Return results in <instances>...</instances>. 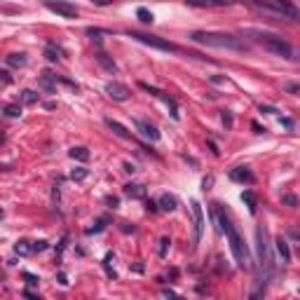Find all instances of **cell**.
<instances>
[{
	"label": "cell",
	"mask_w": 300,
	"mask_h": 300,
	"mask_svg": "<svg viewBox=\"0 0 300 300\" xmlns=\"http://www.w3.org/2000/svg\"><path fill=\"white\" fill-rule=\"evenodd\" d=\"M5 64L14 66V68H23L29 64V59H26V54H10V57H5Z\"/></svg>",
	"instance_id": "4fadbf2b"
},
{
	"label": "cell",
	"mask_w": 300,
	"mask_h": 300,
	"mask_svg": "<svg viewBox=\"0 0 300 300\" xmlns=\"http://www.w3.org/2000/svg\"><path fill=\"white\" fill-rule=\"evenodd\" d=\"M190 40L199 42L204 47H214V49H235V52H244L246 45H244L239 38L228 33H209V31H195L190 35Z\"/></svg>",
	"instance_id": "7a4b0ae2"
},
{
	"label": "cell",
	"mask_w": 300,
	"mask_h": 300,
	"mask_svg": "<svg viewBox=\"0 0 300 300\" xmlns=\"http://www.w3.org/2000/svg\"><path fill=\"white\" fill-rule=\"evenodd\" d=\"M169 244H171V242H169L167 237H164V239H162V246H160V256L167 254V246H169Z\"/></svg>",
	"instance_id": "4316f807"
},
{
	"label": "cell",
	"mask_w": 300,
	"mask_h": 300,
	"mask_svg": "<svg viewBox=\"0 0 300 300\" xmlns=\"http://www.w3.org/2000/svg\"><path fill=\"white\" fill-rule=\"evenodd\" d=\"M70 157H73V160H80V162H87L89 160V150L87 148H73L70 150Z\"/></svg>",
	"instance_id": "ffe728a7"
},
{
	"label": "cell",
	"mask_w": 300,
	"mask_h": 300,
	"mask_svg": "<svg viewBox=\"0 0 300 300\" xmlns=\"http://www.w3.org/2000/svg\"><path fill=\"white\" fill-rule=\"evenodd\" d=\"M242 199L248 204V211H251V214H256V207H258V202H256V195H254V192H251V190H244Z\"/></svg>",
	"instance_id": "ac0fdd59"
},
{
	"label": "cell",
	"mask_w": 300,
	"mask_h": 300,
	"mask_svg": "<svg viewBox=\"0 0 300 300\" xmlns=\"http://www.w3.org/2000/svg\"><path fill=\"white\" fill-rule=\"evenodd\" d=\"M45 7L49 12H54V14H59V17H64V19H75L78 17V7L70 5V3H64V0H47Z\"/></svg>",
	"instance_id": "52a82bcc"
},
{
	"label": "cell",
	"mask_w": 300,
	"mask_h": 300,
	"mask_svg": "<svg viewBox=\"0 0 300 300\" xmlns=\"http://www.w3.org/2000/svg\"><path fill=\"white\" fill-rule=\"evenodd\" d=\"M38 98H40V96H38L33 89H26V92H23V101H26V104H35Z\"/></svg>",
	"instance_id": "cb8c5ba5"
},
{
	"label": "cell",
	"mask_w": 300,
	"mask_h": 300,
	"mask_svg": "<svg viewBox=\"0 0 300 300\" xmlns=\"http://www.w3.org/2000/svg\"><path fill=\"white\" fill-rule=\"evenodd\" d=\"M256 239H258V260H260V284L265 291V284L272 279L274 274V258L270 254V242H267V230L258 228L256 230Z\"/></svg>",
	"instance_id": "3957f363"
},
{
	"label": "cell",
	"mask_w": 300,
	"mask_h": 300,
	"mask_svg": "<svg viewBox=\"0 0 300 300\" xmlns=\"http://www.w3.org/2000/svg\"><path fill=\"white\" fill-rule=\"evenodd\" d=\"M26 279H29V284H38V277H33V274H26Z\"/></svg>",
	"instance_id": "e575fe53"
},
{
	"label": "cell",
	"mask_w": 300,
	"mask_h": 300,
	"mask_svg": "<svg viewBox=\"0 0 300 300\" xmlns=\"http://www.w3.org/2000/svg\"><path fill=\"white\" fill-rule=\"evenodd\" d=\"M274 248H277V254H279V258H282V263H291V248H289V242H286V239L277 237Z\"/></svg>",
	"instance_id": "7c38bea8"
},
{
	"label": "cell",
	"mask_w": 300,
	"mask_h": 300,
	"mask_svg": "<svg viewBox=\"0 0 300 300\" xmlns=\"http://www.w3.org/2000/svg\"><path fill=\"white\" fill-rule=\"evenodd\" d=\"M284 202H286V204H291V207H293V204H295V197H293V195H289V197H284Z\"/></svg>",
	"instance_id": "d6a6232c"
},
{
	"label": "cell",
	"mask_w": 300,
	"mask_h": 300,
	"mask_svg": "<svg viewBox=\"0 0 300 300\" xmlns=\"http://www.w3.org/2000/svg\"><path fill=\"white\" fill-rule=\"evenodd\" d=\"M70 179L73 181H85L87 179V169L85 167H75L73 171H70Z\"/></svg>",
	"instance_id": "7402d4cb"
},
{
	"label": "cell",
	"mask_w": 300,
	"mask_h": 300,
	"mask_svg": "<svg viewBox=\"0 0 300 300\" xmlns=\"http://www.w3.org/2000/svg\"><path fill=\"white\" fill-rule=\"evenodd\" d=\"M282 124H284V127H293V120H289V117H284V120H282Z\"/></svg>",
	"instance_id": "836d02e7"
},
{
	"label": "cell",
	"mask_w": 300,
	"mask_h": 300,
	"mask_svg": "<svg viewBox=\"0 0 300 300\" xmlns=\"http://www.w3.org/2000/svg\"><path fill=\"white\" fill-rule=\"evenodd\" d=\"M45 248H47V242H35L31 246V251H45Z\"/></svg>",
	"instance_id": "484cf974"
},
{
	"label": "cell",
	"mask_w": 300,
	"mask_h": 300,
	"mask_svg": "<svg viewBox=\"0 0 300 300\" xmlns=\"http://www.w3.org/2000/svg\"><path fill=\"white\" fill-rule=\"evenodd\" d=\"M134 40L143 42L148 47H155V49H162V52H176V45H171L169 40H162L157 35H143V33H129Z\"/></svg>",
	"instance_id": "8992f818"
},
{
	"label": "cell",
	"mask_w": 300,
	"mask_h": 300,
	"mask_svg": "<svg viewBox=\"0 0 300 300\" xmlns=\"http://www.w3.org/2000/svg\"><path fill=\"white\" fill-rule=\"evenodd\" d=\"M157 204H160L162 211H173V209L179 207V202H176V197H173V195H162Z\"/></svg>",
	"instance_id": "5bb4252c"
},
{
	"label": "cell",
	"mask_w": 300,
	"mask_h": 300,
	"mask_svg": "<svg viewBox=\"0 0 300 300\" xmlns=\"http://www.w3.org/2000/svg\"><path fill=\"white\" fill-rule=\"evenodd\" d=\"M106 94H108L113 101H129V96H132L129 87L122 85V82H108V85H106Z\"/></svg>",
	"instance_id": "ba28073f"
},
{
	"label": "cell",
	"mask_w": 300,
	"mask_h": 300,
	"mask_svg": "<svg viewBox=\"0 0 300 300\" xmlns=\"http://www.w3.org/2000/svg\"><path fill=\"white\" fill-rule=\"evenodd\" d=\"M124 195H129V197H143L145 195V188L141 183H129V185H124Z\"/></svg>",
	"instance_id": "9a60e30c"
},
{
	"label": "cell",
	"mask_w": 300,
	"mask_h": 300,
	"mask_svg": "<svg viewBox=\"0 0 300 300\" xmlns=\"http://www.w3.org/2000/svg\"><path fill=\"white\" fill-rule=\"evenodd\" d=\"M106 124H108V127L113 129V134H117L120 139H129V132H127L124 127H122L120 122H115V120H110V117H108V120H106Z\"/></svg>",
	"instance_id": "2e32d148"
},
{
	"label": "cell",
	"mask_w": 300,
	"mask_h": 300,
	"mask_svg": "<svg viewBox=\"0 0 300 300\" xmlns=\"http://www.w3.org/2000/svg\"><path fill=\"white\" fill-rule=\"evenodd\" d=\"M230 179L235 181V183H246V185H251L256 181V176L251 173V169L248 167H237V169H232L230 171Z\"/></svg>",
	"instance_id": "9c48e42d"
},
{
	"label": "cell",
	"mask_w": 300,
	"mask_h": 300,
	"mask_svg": "<svg viewBox=\"0 0 300 300\" xmlns=\"http://www.w3.org/2000/svg\"><path fill=\"white\" fill-rule=\"evenodd\" d=\"M136 129H139V132L143 134L148 141H157V139H160V132H157V129L153 127L150 122H145V120H136Z\"/></svg>",
	"instance_id": "30bf717a"
},
{
	"label": "cell",
	"mask_w": 300,
	"mask_h": 300,
	"mask_svg": "<svg viewBox=\"0 0 300 300\" xmlns=\"http://www.w3.org/2000/svg\"><path fill=\"white\" fill-rule=\"evenodd\" d=\"M192 214H195V239L202 237V230H204V214H202V207L199 202H192Z\"/></svg>",
	"instance_id": "8fae6325"
},
{
	"label": "cell",
	"mask_w": 300,
	"mask_h": 300,
	"mask_svg": "<svg viewBox=\"0 0 300 300\" xmlns=\"http://www.w3.org/2000/svg\"><path fill=\"white\" fill-rule=\"evenodd\" d=\"M291 237H293V239H298V242H300V230H291Z\"/></svg>",
	"instance_id": "d590c367"
},
{
	"label": "cell",
	"mask_w": 300,
	"mask_h": 300,
	"mask_svg": "<svg viewBox=\"0 0 300 300\" xmlns=\"http://www.w3.org/2000/svg\"><path fill=\"white\" fill-rule=\"evenodd\" d=\"M190 7H218V0H185Z\"/></svg>",
	"instance_id": "d6986e66"
},
{
	"label": "cell",
	"mask_w": 300,
	"mask_h": 300,
	"mask_svg": "<svg viewBox=\"0 0 300 300\" xmlns=\"http://www.w3.org/2000/svg\"><path fill=\"white\" fill-rule=\"evenodd\" d=\"M258 42H260L263 47H265L267 52L277 54V57H282V59H293V57H295L293 47H291L289 42L284 40V38H279V35H272V33H258Z\"/></svg>",
	"instance_id": "5b68a950"
},
{
	"label": "cell",
	"mask_w": 300,
	"mask_h": 300,
	"mask_svg": "<svg viewBox=\"0 0 300 300\" xmlns=\"http://www.w3.org/2000/svg\"><path fill=\"white\" fill-rule=\"evenodd\" d=\"M0 75H3V85L7 87V85H10V82H12V80H10V73H7V70H3V73H0Z\"/></svg>",
	"instance_id": "f1b7e54d"
},
{
	"label": "cell",
	"mask_w": 300,
	"mask_h": 300,
	"mask_svg": "<svg viewBox=\"0 0 300 300\" xmlns=\"http://www.w3.org/2000/svg\"><path fill=\"white\" fill-rule=\"evenodd\" d=\"M136 14H139V19L143 23H153V19H155V17H153V12H148L145 7H139V10H136Z\"/></svg>",
	"instance_id": "44dd1931"
},
{
	"label": "cell",
	"mask_w": 300,
	"mask_h": 300,
	"mask_svg": "<svg viewBox=\"0 0 300 300\" xmlns=\"http://www.w3.org/2000/svg\"><path fill=\"white\" fill-rule=\"evenodd\" d=\"M256 5H258L260 10L270 12V14H277V17H282V19L300 21V10L291 0H256Z\"/></svg>",
	"instance_id": "277c9868"
},
{
	"label": "cell",
	"mask_w": 300,
	"mask_h": 300,
	"mask_svg": "<svg viewBox=\"0 0 300 300\" xmlns=\"http://www.w3.org/2000/svg\"><path fill=\"white\" fill-rule=\"evenodd\" d=\"M260 113H277V108H272V106H260Z\"/></svg>",
	"instance_id": "f546056e"
},
{
	"label": "cell",
	"mask_w": 300,
	"mask_h": 300,
	"mask_svg": "<svg viewBox=\"0 0 300 300\" xmlns=\"http://www.w3.org/2000/svg\"><path fill=\"white\" fill-rule=\"evenodd\" d=\"M223 122H225V124H228V127H232V115H230V113H228V110H225V113H223Z\"/></svg>",
	"instance_id": "83f0119b"
},
{
	"label": "cell",
	"mask_w": 300,
	"mask_h": 300,
	"mask_svg": "<svg viewBox=\"0 0 300 300\" xmlns=\"http://www.w3.org/2000/svg\"><path fill=\"white\" fill-rule=\"evenodd\" d=\"M96 61H98V64H101V66H104L106 70H110V73H115V70H117V66L113 64V61H110V59L106 57L104 52H98V54H96Z\"/></svg>",
	"instance_id": "e0dca14e"
},
{
	"label": "cell",
	"mask_w": 300,
	"mask_h": 300,
	"mask_svg": "<svg viewBox=\"0 0 300 300\" xmlns=\"http://www.w3.org/2000/svg\"><path fill=\"white\" fill-rule=\"evenodd\" d=\"M5 115L7 117H21V108H19V106H5Z\"/></svg>",
	"instance_id": "603a6c76"
},
{
	"label": "cell",
	"mask_w": 300,
	"mask_h": 300,
	"mask_svg": "<svg viewBox=\"0 0 300 300\" xmlns=\"http://www.w3.org/2000/svg\"><path fill=\"white\" fill-rule=\"evenodd\" d=\"M92 3H94V5H101V7H104V5H110L113 0H92Z\"/></svg>",
	"instance_id": "4dcf8cb0"
},
{
	"label": "cell",
	"mask_w": 300,
	"mask_h": 300,
	"mask_svg": "<svg viewBox=\"0 0 300 300\" xmlns=\"http://www.w3.org/2000/svg\"><path fill=\"white\" fill-rule=\"evenodd\" d=\"M216 220H218V225H220V232H225L228 242H230V248H232L235 260L242 267H246V270H248V267H251V256H248V248H246V244H244L242 235L237 232V228L232 225V220L228 218L223 211H216Z\"/></svg>",
	"instance_id": "6da1fadb"
},
{
	"label": "cell",
	"mask_w": 300,
	"mask_h": 300,
	"mask_svg": "<svg viewBox=\"0 0 300 300\" xmlns=\"http://www.w3.org/2000/svg\"><path fill=\"white\" fill-rule=\"evenodd\" d=\"M45 57L49 59V61H57V59H59V52H54L52 47H47V49H45Z\"/></svg>",
	"instance_id": "d4e9b609"
},
{
	"label": "cell",
	"mask_w": 300,
	"mask_h": 300,
	"mask_svg": "<svg viewBox=\"0 0 300 300\" xmlns=\"http://www.w3.org/2000/svg\"><path fill=\"white\" fill-rule=\"evenodd\" d=\"M286 92H298L300 94V87L298 85H286Z\"/></svg>",
	"instance_id": "1f68e13d"
}]
</instances>
